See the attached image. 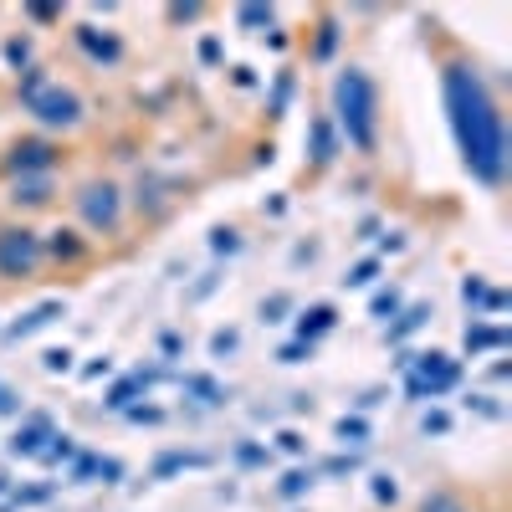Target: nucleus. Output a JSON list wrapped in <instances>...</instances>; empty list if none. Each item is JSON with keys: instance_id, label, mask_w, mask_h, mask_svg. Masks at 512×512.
<instances>
[{"instance_id": "obj_1", "label": "nucleus", "mask_w": 512, "mask_h": 512, "mask_svg": "<svg viewBox=\"0 0 512 512\" xmlns=\"http://www.w3.org/2000/svg\"><path fill=\"white\" fill-rule=\"evenodd\" d=\"M446 98L456 108V134H461L466 164H472L482 180H497L502 175V118H497L487 88L477 82V72L451 67L446 72Z\"/></svg>"}, {"instance_id": "obj_2", "label": "nucleus", "mask_w": 512, "mask_h": 512, "mask_svg": "<svg viewBox=\"0 0 512 512\" xmlns=\"http://www.w3.org/2000/svg\"><path fill=\"white\" fill-rule=\"evenodd\" d=\"M41 262V246L31 231H0V272L6 277H31Z\"/></svg>"}, {"instance_id": "obj_3", "label": "nucleus", "mask_w": 512, "mask_h": 512, "mask_svg": "<svg viewBox=\"0 0 512 512\" xmlns=\"http://www.w3.org/2000/svg\"><path fill=\"white\" fill-rule=\"evenodd\" d=\"M420 512H461V502L441 492V497H425V507H420Z\"/></svg>"}]
</instances>
